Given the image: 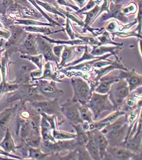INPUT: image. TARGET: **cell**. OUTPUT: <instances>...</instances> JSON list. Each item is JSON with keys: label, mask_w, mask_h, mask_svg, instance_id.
I'll return each instance as SVG.
<instances>
[{"label": "cell", "mask_w": 142, "mask_h": 160, "mask_svg": "<svg viewBox=\"0 0 142 160\" xmlns=\"http://www.w3.org/2000/svg\"><path fill=\"white\" fill-rule=\"evenodd\" d=\"M87 105L92 112L94 121L98 120L103 112L106 111L113 112L116 110L109 99L108 94L92 92L91 98Z\"/></svg>", "instance_id": "3957f363"}, {"label": "cell", "mask_w": 142, "mask_h": 160, "mask_svg": "<svg viewBox=\"0 0 142 160\" xmlns=\"http://www.w3.org/2000/svg\"><path fill=\"white\" fill-rule=\"evenodd\" d=\"M14 2V0H0V15H6L9 8Z\"/></svg>", "instance_id": "bcb514c9"}, {"label": "cell", "mask_w": 142, "mask_h": 160, "mask_svg": "<svg viewBox=\"0 0 142 160\" xmlns=\"http://www.w3.org/2000/svg\"><path fill=\"white\" fill-rule=\"evenodd\" d=\"M119 29V24L117 21L116 20H111L107 24L105 28L106 31L109 32H114Z\"/></svg>", "instance_id": "f5cc1de1"}, {"label": "cell", "mask_w": 142, "mask_h": 160, "mask_svg": "<svg viewBox=\"0 0 142 160\" xmlns=\"http://www.w3.org/2000/svg\"><path fill=\"white\" fill-rule=\"evenodd\" d=\"M138 10V6L135 2H132L128 6H126L122 8V11L125 15H128L130 14L135 13Z\"/></svg>", "instance_id": "c3c4849f"}, {"label": "cell", "mask_w": 142, "mask_h": 160, "mask_svg": "<svg viewBox=\"0 0 142 160\" xmlns=\"http://www.w3.org/2000/svg\"><path fill=\"white\" fill-rule=\"evenodd\" d=\"M8 30L10 31V36L3 48L11 56L17 52V48L23 42L28 32L24 31L23 26L19 24H13Z\"/></svg>", "instance_id": "ba28073f"}, {"label": "cell", "mask_w": 142, "mask_h": 160, "mask_svg": "<svg viewBox=\"0 0 142 160\" xmlns=\"http://www.w3.org/2000/svg\"><path fill=\"white\" fill-rule=\"evenodd\" d=\"M5 42H6V40L4 38H0V48H2L4 46Z\"/></svg>", "instance_id": "6125c7cd"}, {"label": "cell", "mask_w": 142, "mask_h": 160, "mask_svg": "<svg viewBox=\"0 0 142 160\" xmlns=\"http://www.w3.org/2000/svg\"><path fill=\"white\" fill-rule=\"evenodd\" d=\"M95 142L99 149L101 160H103L107 148L109 146V142L106 137L101 132V130H92Z\"/></svg>", "instance_id": "7402d4cb"}, {"label": "cell", "mask_w": 142, "mask_h": 160, "mask_svg": "<svg viewBox=\"0 0 142 160\" xmlns=\"http://www.w3.org/2000/svg\"><path fill=\"white\" fill-rule=\"evenodd\" d=\"M103 2L102 5L100 6V11L97 15V18L103 12H107L109 9L110 0H103Z\"/></svg>", "instance_id": "11a10c76"}, {"label": "cell", "mask_w": 142, "mask_h": 160, "mask_svg": "<svg viewBox=\"0 0 142 160\" xmlns=\"http://www.w3.org/2000/svg\"><path fill=\"white\" fill-rule=\"evenodd\" d=\"M52 135L56 140L71 139H74L76 137V135L74 133H68L67 132L59 130L58 128L53 130Z\"/></svg>", "instance_id": "f35d334b"}, {"label": "cell", "mask_w": 142, "mask_h": 160, "mask_svg": "<svg viewBox=\"0 0 142 160\" xmlns=\"http://www.w3.org/2000/svg\"><path fill=\"white\" fill-rule=\"evenodd\" d=\"M142 1H139V9L138 11V15L137 17V21L138 23V26L137 28L134 31V32L138 33L139 34L142 35Z\"/></svg>", "instance_id": "7dc6e473"}, {"label": "cell", "mask_w": 142, "mask_h": 160, "mask_svg": "<svg viewBox=\"0 0 142 160\" xmlns=\"http://www.w3.org/2000/svg\"><path fill=\"white\" fill-rule=\"evenodd\" d=\"M101 35L98 36L97 38L99 40V46L101 45H112L114 46H122L124 45L123 43H117L115 42L114 41H113V40L111 39L110 38V35L109 32H107V31H104V32L100 34Z\"/></svg>", "instance_id": "836d02e7"}, {"label": "cell", "mask_w": 142, "mask_h": 160, "mask_svg": "<svg viewBox=\"0 0 142 160\" xmlns=\"http://www.w3.org/2000/svg\"><path fill=\"white\" fill-rule=\"evenodd\" d=\"M28 153L27 156V159H33V160H47L49 154L43 152L40 149L35 148L28 146Z\"/></svg>", "instance_id": "1f68e13d"}, {"label": "cell", "mask_w": 142, "mask_h": 160, "mask_svg": "<svg viewBox=\"0 0 142 160\" xmlns=\"http://www.w3.org/2000/svg\"><path fill=\"white\" fill-rule=\"evenodd\" d=\"M64 31H65L71 38V40H74L76 38V32L74 31V30L73 28L72 24H71L70 20L68 18H66V23H65V28L64 29Z\"/></svg>", "instance_id": "f907efd6"}, {"label": "cell", "mask_w": 142, "mask_h": 160, "mask_svg": "<svg viewBox=\"0 0 142 160\" xmlns=\"http://www.w3.org/2000/svg\"><path fill=\"white\" fill-rule=\"evenodd\" d=\"M128 124L126 113L119 116L114 122L108 124L101 132L106 137L109 145L122 146L128 133Z\"/></svg>", "instance_id": "6da1fadb"}, {"label": "cell", "mask_w": 142, "mask_h": 160, "mask_svg": "<svg viewBox=\"0 0 142 160\" xmlns=\"http://www.w3.org/2000/svg\"><path fill=\"white\" fill-rule=\"evenodd\" d=\"M56 2L60 5L68 6L69 8H71L73 10L77 12L79 10V8L78 6H74V4H72L70 2L68 1V0H57Z\"/></svg>", "instance_id": "db71d44e"}, {"label": "cell", "mask_w": 142, "mask_h": 160, "mask_svg": "<svg viewBox=\"0 0 142 160\" xmlns=\"http://www.w3.org/2000/svg\"><path fill=\"white\" fill-rule=\"evenodd\" d=\"M77 148V144L74 139L56 140V141H43L41 142L40 149L44 152L51 155L59 153L63 150H71Z\"/></svg>", "instance_id": "52a82bcc"}, {"label": "cell", "mask_w": 142, "mask_h": 160, "mask_svg": "<svg viewBox=\"0 0 142 160\" xmlns=\"http://www.w3.org/2000/svg\"><path fill=\"white\" fill-rule=\"evenodd\" d=\"M0 155H3V156L7 157H10V158H13V159H18V160H23V158L20 157H19V156L13 155V154H12V153H8V152H5L4 150H3V149H1V148H0Z\"/></svg>", "instance_id": "6f0895ef"}, {"label": "cell", "mask_w": 142, "mask_h": 160, "mask_svg": "<svg viewBox=\"0 0 142 160\" xmlns=\"http://www.w3.org/2000/svg\"><path fill=\"white\" fill-rule=\"evenodd\" d=\"M5 51V49L2 47V48H0V68L1 67V57H2V53Z\"/></svg>", "instance_id": "94428289"}, {"label": "cell", "mask_w": 142, "mask_h": 160, "mask_svg": "<svg viewBox=\"0 0 142 160\" xmlns=\"http://www.w3.org/2000/svg\"><path fill=\"white\" fill-rule=\"evenodd\" d=\"M36 2L37 4L38 5V6H40L41 7L43 8L46 11H47L48 12L53 13V14H54L56 15H58V16H59L60 17L64 18V19H66V17H65V15L62 13L60 12L58 9L57 8V6H53L52 4L51 3H49L48 2H45V1H42L41 0H36Z\"/></svg>", "instance_id": "8d00e7d4"}, {"label": "cell", "mask_w": 142, "mask_h": 160, "mask_svg": "<svg viewBox=\"0 0 142 160\" xmlns=\"http://www.w3.org/2000/svg\"><path fill=\"white\" fill-rule=\"evenodd\" d=\"M10 36V31L5 28H0V37L4 38V39H8Z\"/></svg>", "instance_id": "680465c9"}, {"label": "cell", "mask_w": 142, "mask_h": 160, "mask_svg": "<svg viewBox=\"0 0 142 160\" xmlns=\"http://www.w3.org/2000/svg\"><path fill=\"white\" fill-rule=\"evenodd\" d=\"M119 80L117 76L109 75L107 74L99 80V83L94 92L99 94H107L111 85Z\"/></svg>", "instance_id": "d6986e66"}, {"label": "cell", "mask_w": 142, "mask_h": 160, "mask_svg": "<svg viewBox=\"0 0 142 160\" xmlns=\"http://www.w3.org/2000/svg\"><path fill=\"white\" fill-rule=\"evenodd\" d=\"M36 43L38 54H42L47 62H54L58 66L60 59L54 55L53 51V43L42 38L40 34L37 35Z\"/></svg>", "instance_id": "7c38bea8"}, {"label": "cell", "mask_w": 142, "mask_h": 160, "mask_svg": "<svg viewBox=\"0 0 142 160\" xmlns=\"http://www.w3.org/2000/svg\"><path fill=\"white\" fill-rule=\"evenodd\" d=\"M46 1H48V2H49V3H50L51 2V4H54V3H56V0H46Z\"/></svg>", "instance_id": "be15d7a7"}, {"label": "cell", "mask_w": 142, "mask_h": 160, "mask_svg": "<svg viewBox=\"0 0 142 160\" xmlns=\"http://www.w3.org/2000/svg\"><path fill=\"white\" fill-rule=\"evenodd\" d=\"M89 140L85 147L92 160H101L99 149L95 142L92 131H87Z\"/></svg>", "instance_id": "d4e9b609"}, {"label": "cell", "mask_w": 142, "mask_h": 160, "mask_svg": "<svg viewBox=\"0 0 142 160\" xmlns=\"http://www.w3.org/2000/svg\"><path fill=\"white\" fill-rule=\"evenodd\" d=\"M70 83L73 90V96L71 99L80 104L87 105L93 92L89 84L80 76L71 77Z\"/></svg>", "instance_id": "5b68a950"}, {"label": "cell", "mask_w": 142, "mask_h": 160, "mask_svg": "<svg viewBox=\"0 0 142 160\" xmlns=\"http://www.w3.org/2000/svg\"><path fill=\"white\" fill-rule=\"evenodd\" d=\"M42 38L48 41L49 42L53 44L56 45H70V46H78V45H85L84 43L80 39H74V40H54L48 37L46 35H40Z\"/></svg>", "instance_id": "4dcf8cb0"}, {"label": "cell", "mask_w": 142, "mask_h": 160, "mask_svg": "<svg viewBox=\"0 0 142 160\" xmlns=\"http://www.w3.org/2000/svg\"><path fill=\"white\" fill-rule=\"evenodd\" d=\"M27 1H28L29 4H32L33 6H34L36 8V9H37L38 11L39 12L41 13V15H43V16L49 22V23H51L54 27L56 26H59L60 28H63L60 24L58 23L57 21H56L55 20L53 19L51 17H50L48 14H47L45 12L43 11L41 9V8L37 4L36 0H27Z\"/></svg>", "instance_id": "60d3db41"}, {"label": "cell", "mask_w": 142, "mask_h": 160, "mask_svg": "<svg viewBox=\"0 0 142 160\" xmlns=\"http://www.w3.org/2000/svg\"><path fill=\"white\" fill-rule=\"evenodd\" d=\"M63 46L64 45H57L56 46H53V51L54 55L59 59L60 58L62 51L63 49Z\"/></svg>", "instance_id": "9f6ffc18"}, {"label": "cell", "mask_w": 142, "mask_h": 160, "mask_svg": "<svg viewBox=\"0 0 142 160\" xmlns=\"http://www.w3.org/2000/svg\"><path fill=\"white\" fill-rule=\"evenodd\" d=\"M73 1L78 6V7L79 8V9L83 8V7L86 4V3L88 1V0H73Z\"/></svg>", "instance_id": "91938a15"}, {"label": "cell", "mask_w": 142, "mask_h": 160, "mask_svg": "<svg viewBox=\"0 0 142 160\" xmlns=\"http://www.w3.org/2000/svg\"><path fill=\"white\" fill-rule=\"evenodd\" d=\"M19 104H15L0 113V131L6 132L12 118L20 109Z\"/></svg>", "instance_id": "ac0fdd59"}, {"label": "cell", "mask_w": 142, "mask_h": 160, "mask_svg": "<svg viewBox=\"0 0 142 160\" xmlns=\"http://www.w3.org/2000/svg\"><path fill=\"white\" fill-rule=\"evenodd\" d=\"M53 128L52 127L48 121L47 119L41 116L40 121V135L43 141H56V139L52 135Z\"/></svg>", "instance_id": "83f0119b"}, {"label": "cell", "mask_w": 142, "mask_h": 160, "mask_svg": "<svg viewBox=\"0 0 142 160\" xmlns=\"http://www.w3.org/2000/svg\"><path fill=\"white\" fill-rule=\"evenodd\" d=\"M121 46H105L103 45L101 46H94V49L90 52L91 54L95 56H102L106 53H110L112 55L115 56V59L120 60L117 56V51L119 50H121Z\"/></svg>", "instance_id": "484cf974"}, {"label": "cell", "mask_w": 142, "mask_h": 160, "mask_svg": "<svg viewBox=\"0 0 142 160\" xmlns=\"http://www.w3.org/2000/svg\"><path fill=\"white\" fill-rule=\"evenodd\" d=\"M121 1H122V0H115V2H115V4H119Z\"/></svg>", "instance_id": "e7e4bbea"}, {"label": "cell", "mask_w": 142, "mask_h": 160, "mask_svg": "<svg viewBox=\"0 0 142 160\" xmlns=\"http://www.w3.org/2000/svg\"><path fill=\"white\" fill-rule=\"evenodd\" d=\"M110 18H115L119 20L122 23L127 24L129 23V18L122 11V7L120 4H115L111 1L109 6V9L105 12L100 18V22H105Z\"/></svg>", "instance_id": "2e32d148"}, {"label": "cell", "mask_w": 142, "mask_h": 160, "mask_svg": "<svg viewBox=\"0 0 142 160\" xmlns=\"http://www.w3.org/2000/svg\"><path fill=\"white\" fill-rule=\"evenodd\" d=\"M22 141H23L27 146L29 147L38 148L40 146L41 142L42 141V138L40 135H32L29 137L26 138Z\"/></svg>", "instance_id": "ab89813d"}, {"label": "cell", "mask_w": 142, "mask_h": 160, "mask_svg": "<svg viewBox=\"0 0 142 160\" xmlns=\"http://www.w3.org/2000/svg\"><path fill=\"white\" fill-rule=\"evenodd\" d=\"M103 160H142V153H135L122 146L109 145Z\"/></svg>", "instance_id": "30bf717a"}, {"label": "cell", "mask_w": 142, "mask_h": 160, "mask_svg": "<svg viewBox=\"0 0 142 160\" xmlns=\"http://www.w3.org/2000/svg\"><path fill=\"white\" fill-rule=\"evenodd\" d=\"M107 94L115 110H121L124 100L130 94L127 82L124 79H119L114 83Z\"/></svg>", "instance_id": "277c9868"}, {"label": "cell", "mask_w": 142, "mask_h": 160, "mask_svg": "<svg viewBox=\"0 0 142 160\" xmlns=\"http://www.w3.org/2000/svg\"><path fill=\"white\" fill-rule=\"evenodd\" d=\"M119 75L117 76L119 79H124L127 82L129 92H131L141 87L142 85V76L138 74L135 70H122L119 69Z\"/></svg>", "instance_id": "5bb4252c"}, {"label": "cell", "mask_w": 142, "mask_h": 160, "mask_svg": "<svg viewBox=\"0 0 142 160\" xmlns=\"http://www.w3.org/2000/svg\"><path fill=\"white\" fill-rule=\"evenodd\" d=\"M59 99L37 101L29 103L31 107L40 114L45 113L48 115H55L58 118L59 125H61L64 122V119L60 112Z\"/></svg>", "instance_id": "8992f818"}, {"label": "cell", "mask_w": 142, "mask_h": 160, "mask_svg": "<svg viewBox=\"0 0 142 160\" xmlns=\"http://www.w3.org/2000/svg\"><path fill=\"white\" fill-rule=\"evenodd\" d=\"M79 105L76 101L68 99L60 105L61 113L71 125L81 124L84 122L80 116Z\"/></svg>", "instance_id": "8fae6325"}, {"label": "cell", "mask_w": 142, "mask_h": 160, "mask_svg": "<svg viewBox=\"0 0 142 160\" xmlns=\"http://www.w3.org/2000/svg\"><path fill=\"white\" fill-rule=\"evenodd\" d=\"M24 29L27 32L37 33L39 34H52L56 32L63 31L64 29L59 30L58 31L53 32L48 26H23Z\"/></svg>", "instance_id": "f546056e"}, {"label": "cell", "mask_w": 142, "mask_h": 160, "mask_svg": "<svg viewBox=\"0 0 142 160\" xmlns=\"http://www.w3.org/2000/svg\"><path fill=\"white\" fill-rule=\"evenodd\" d=\"M74 129L75 130L76 133V137L74 138L77 147L78 146H85L87 144L89 137L87 135V131H85L83 128L81 124H78V125H71Z\"/></svg>", "instance_id": "f1b7e54d"}, {"label": "cell", "mask_w": 142, "mask_h": 160, "mask_svg": "<svg viewBox=\"0 0 142 160\" xmlns=\"http://www.w3.org/2000/svg\"><path fill=\"white\" fill-rule=\"evenodd\" d=\"M76 46H68L64 45L63 49L61 54V61L58 65V69L62 68L67 63L69 62L75 57V50Z\"/></svg>", "instance_id": "4316f807"}, {"label": "cell", "mask_w": 142, "mask_h": 160, "mask_svg": "<svg viewBox=\"0 0 142 160\" xmlns=\"http://www.w3.org/2000/svg\"><path fill=\"white\" fill-rule=\"evenodd\" d=\"M43 100L47 99L39 94L36 83L20 85L17 90L9 92L8 98L9 103H12L16 101H20L21 105H24L27 102Z\"/></svg>", "instance_id": "7a4b0ae2"}, {"label": "cell", "mask_w": 142, "mask_h": 160, "mask_svg": "<svg viewBox=\"0 0 142 160\" xmlns=\"http://www.w3.org/2000/svg\"><path fill=\"white\" fill-rule=\"evenodd\" d=\"M51 62H47V63L44 65V69H43L42 76L36 79L35 80L45 79V80H53L56 82H63V80H61L62 79L61 78H60L59 71L54 70L53 65Z\"/></svg>", "instance_id": "ffe728a7"}, {"label": "cell", "mask_w": 142, "mask_h": 160, "mask_svg": "<svg viewBox=\"0 0 142 160\" xmlns=\"http://www.w3.org/2000/svg\"><path fill=\"white\" fill-rule=\"evenodd\" d=\"M112 35V38H114L116 36L121 37V38H126V37H136L138 38H140V39L142 38V35L139 34L138 33L132 31V32H114L111 33Z\"/></svg>", "instance_id": "681fc988"}, {"label": "cell", "mask_w": 142, "mask_h": 160, "mask_svg": "<svg viewBox=\"0 0 142 160\" xmlns=\"http://www.w3.org/2000/svg\"><path fill=\"white\" fill-rule=\"evenodd\" d=\"M33 82L36 83L39 94L47 100L59 99L64 94L63 90L57 87V83L55 81L42 79Z\"/></svg>", "instance_id": "9c48e42d"}, {"label": "cell", "mask_w": 142, "mask_h": 160, "mask_svg": "<svg viewBox=\"0 0 142 160\" xmlns=\"http://www.w3.org/2000/svg\"><path fill=\"white\" fill-rule=\"evenodd\" d=\"M79 113L80 116L83 122H86L91 123L94 122L93 119V114L90 109L89 108L86 104H80L79 107Z\"/></svg>", "instance_id": "d6a6232c"}, {"label": "cell", "mask_w": 142, "mask_h": 160, "mask_svg": "<svg viewBox=\"0 0 142 160\" xmlns=\"http://www.w3.org/2000/svg\"><path fill=\"white\" fill-rule=\"evenodd\" d=\"M57 8L62 13H63L65 15V17L66 18H68V19L71 20L72 21H73L75 23L78 24L79 25H80L82 27L84 26V22H83V20H81L75 13H73L71 12L65 11V10L60 8L58 6H57Z\"/></svg>", "instance_id": "f6af8a7d"}, {"label": "cell", "mask_w": 142, "mask_h": 160, "mask_svg": "<svg viewBox=\"0 0 142 160\" xmlns=\"http://www.w3.org/2000/svg\"><path fill=\"white\" fill-rule=\"evenodd\" d=\"M101 56H94L91 54L90 52H89V49H88V46L87 45H85L84 47V52L83 54V56L76 60H74L73 62H72L71 63L67 64V65H65V67H69V66H74V65H76L78 63H80L81 62H83L84 61H86V60H94V59H96V58H98Z\"/></svg>", "instance_id": "d590c367"}, {"label": "cell", "mask_w": 142, "mask_h": 160, "mask_svg": "<svg viewBox=\"0 0 142 160\" xmlns=\"http://www.w3.org/2000/svg\"><path fill=\"white\" fill-rule=\"evenodd\" d=\"M20 57L23 59H26L32 62L34 64H35L38 69L43 70V65H42V59L43 56L42 54H37V55H23L21 54Z\"/></svg>", "instance_id": "b9f144b4"}, {"label": "cell", "mask_w": 142, "mask_h": 160, "mask_svg": "<svg viewBox=\"0 0 142 160\" xmlns=\"http://www.w3.org/2000/svg\"><path fill=\"white\" fill-rule=\"evenodd\" d=\"M112 56V54L108 53L107 54H105L104 56H102L96 59H94V60H91V61H88V62H85L84 63H78L76 65L74 66H69L67 67L66 69H65V70L67 71H71V70H78V71H83L84 72H89L91 69L94 68V65L95 64V62L97 61H99V60H107V58Z\"/></svg>", "instance_id": "44dd1931"}, {"label": "cell", "mask_w": 142, "mask_h": 160, "mask_svg": "<svg viewBox=\"0 0 142 160\" xmlns=\"http://www.w3.org/2000/svg\"><path fill=\"white\" fill-rule=\"evenodd\" d=\"M37 35L28 32L23 42L17 48V52L23 55H37L36 37Z\"/></svg>", "instance_id": "9a60e30c"}, {"label": "cell", "mask_w": 142, "mask_h": 160, "mask_svg": "<svg viewBox=\"0 0 142 160\" xmlns=\"http://www.w3.org/2000/svg\"><path fill=\"white\" fill-rule=\"evenodd\" d=\"M99 2L98 0H89L86 4L83 7V8L80 9L79 11L76 12V13H81L84 12H87V11H90L95 6L96 4H98Z\"/></svg>", "instance_id": "816d5d0a"}, {"label": "cell", "mask_w": 142, "mask_h": 160, "mask_svg": "<svg viewBox=\"0 0 142 160\" xmlns=\"http://www.w3.org/2000/svg\"><path fill=\"white\" fill-rule=\"evenodd\" d=\"M126 113L124 111L121 110H115L114 112H113V113L112 114L109 115L108 116H107L106 118L99 121L101 122L107 124H109L112 123L113 122H114L117 119H118L119 116L125 114Z\"/></svg>", "instance_id": "ee69618b"}, {"label": "cell", "mask_w": 142, "mask_h": 160, "mask_svg": "<svg viewBox=\"0 0 142 160\" xmlns=\"http://www.w3.org/2000/svg\"><path fill=\"white\" fill-rule=\"evenodd\" d=\"M76 38L82 40L85 45H90L94 46H98L99 45V40H98L97 37L95 36H84L76 32Z\"/></svg>", "instance_id": "7bdbcfd3"}, {"label": "cell", "mask_w": 142, "mask_h": 160, "mask_svg": "<svg viewBox=\"0 0 142 160\" xmlns=\"http://www.w3.org/2000/svg\"><path fill=\"white\" fill-rule=\"evenodd\" d=\"M14 24L22 26H51L54 27L51 23H44L28 18H18L15 20Z\"/></svg>", "instance_id": "74e56055"}, {"label": "cell", "mask_w": 142, "mask_h": 160, "mask_svg": "<svg viewBox=\"0 0 142 160\" xmlns=\"http://www.w3.org/2000/svg\"><path fill=\"white\" fill-rule=\"evenodd\" d=\"M31 68L28 66H22L18 74H17L15 80L9 82L18 85H26L31 83Z\"/></svg>", "instance_id": "cb8c5ba5"}, {"label": "cell", "mask_w": 142, "mask_h": 160, "mask_svg": "<svg viewBox=\"0 0 142 160\" xmlns=\"http://www.w3.org/2000/svg\"><path fill=\"white\" fill-rule=\"evenodd\" d=\"M0 148L9 153H15L17 150V146L15 144L9 127L6 130L4 137L0 142Z\"/></svg>", "instance_id": "603a6c76"}, {"label": "cell", "mask_w": 142, "mask_h": 160, "mask_svg": "<svg viewBox=\"0 0 142 160\" xmlns=\"http://www.w3.org/2000/svg\"><path fill=\"white\" fill-rule=\"evenodd\" d=\"M122 69L124 71L128 70V69L126 68L124 65L121 63V60H115V61L113 62L111 64L107 65L105 67H103L100 68L96 69H93L94 73L96 74L95 79H94V82L95 84V87H96L99 83V80L105 75L107 74H109L111 71L115 69Z\"/></svg>", "instance_id": "e0dca14e"}, {"label": "cell", "mask_w": 142, "mask_h": 160, "mask_svg": "<svg viewBox=\"0 0 142 160\" xmlns=\"http://www.w3.org/2000/svg\"><path fill=\"white\" fill-rule=\"evenodd\" d=\"M3 135H2V134H0V142L2 141V139H3Z\"/></svg>", "instance_id": "003e7915"}, {"label": "cell", "mask_w": 142, "mask_h": 160, "mask_svg": "<svg viewBox=\"0 0 142 160\" xmlns=\"http://www.w3.org/2000/svg\"><path fill=\"white\" fill-rule=\"evenodd\" d=\"M142 114L138 120V125L135 132L129 137L122 147L126 148L135 153H142Z\"/></svg>", "instance_id": "4fadbf2b"}, {"label": "cell", "mask_w": 142, "mask_h": 160, "mask_svg": "<svg viewBox=\"0 0 142 160\" xmlns=\"http://www.w3.org/2000/svg\"><path fill=\"white\" fill-rule=\"evenodd\" d=\"M19 87L20 85L12 83L8 81L1 80L0 83V99L5 93L14 92Z\"/></svg>", "instance_id": "e575fe53"}, {"label": "cell", "mask_w": 142, "mask_h": 160, "mask_svg": "<svg viewBox=\"0 0 142 160\" xmlns=\"http://www.w3.org/2000/svg\"><path fill=\"white\" fill-rule=\"evenodd\" d=\"M0 28H4V26H3V24L1 23V22H0Z\"/></svg>", "instance_id": "03108f58"}]
</instances>
